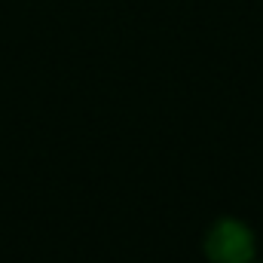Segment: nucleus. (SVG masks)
<instances>
[{
    "mask_svg": "<svg viewBox=\"0 0 263 263\" xmlns=\"http://www.w3.org/2000/svg\"><path fill=\"white\" fill-rule=\"evenodd\" d=\"M254 254H257V242H254V233L248 230V223H242L236 217H220L217 223H211V230L205 236L208 263H251Z\"/></svg>",
    "mask_w": 263,
    "mask_h": 263,
    "instance_id": "nucleus-1",
    "label": "nucleus"
},
{
    "mask_svg": "<svg viewBox=\"0 0 263 263\" xmlns=\"http://www.w3.org/2000/svg\"><path fill=\"white\" fill-rule=\"evenodd\" d=\"M251 263H254V260H251Z\"/></svg>",
    "mask_w": 263,
    "mask_h": 263,
    "instance_id": "nucleus-2",
    "label": "nucleus"
}]
</instances>
